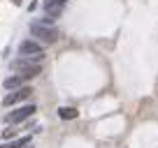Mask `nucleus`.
Listing matches in <instances>:
<instances>
[{
	"mask_svg": "<svg viewBox=\"0 0 158 148\" xmlns=\"http://www.w3.org/2000/svg\"><path fill=\"white\" fill-rule=\"evenodd\" d=\"M12 69H16V72L21 74H28L30 79L33 76H37L40 72H42V56H26V58H19L12 63Z\"/></svg>",
	"mask_w": 158,
	"mask_h": 148,
	"instance_id": "obj_1",
	"label": "nucleus"
},
{
	"mask_svg": "<svg viewBox=\"0 0 158 148\" xmlns=\"http://www.w3.org/2000/svg\"><path fill=\"white\" fill-rule=\"evenodd\" d=\"M30 33H33L35 37H40L42 42H47V44H51V42H56L60 37L58 28L47 25V23H30Z\"/></svg>",
	"mask_w": 158,
	"mask_h": 148,
	"instance_id": "obj_2",
	"label": "nucleus"
},
{
	"mask_svg": "<svg viewBox=\"0 0 158 148\" xmlns=\"http://www.w3.org/2000/svg\"><path fill=\"white\" fill-rule=\"evenodd\" d=\"M35 111H37V107H35V104H23V107H19L16 111H10V114L5 116V123H7V125L23 123V120H26V118H30Z\"/></svg>",
	"mask_w": 158,
	"mask_h": 148,
	"instance_id": "obj_3",
	"label": "nucleus"
},
{
	"mask_svg": "<svg viewBox=\"0 0 158 148\" xmlns=\"http://www.w3.org/2000/svg\"><path fill=\"white\" fill-rule=\"evenodd\" d=\"M33 93H35V90L30 88V86H21V88L12 90L10 95H5V99H2V104H5V107H12V104L26 102V99H30V97H33Z\"/></svg>",
	"mask_w": 158,
	"mask_h": 148,
	"instance_id": "obj_4",
	"label": "nucleus"
},
{
	"mask_svg": "<svg viewBox=\"0 0 158 148\" xmlns=\"http://www.w3.org/2000/svg\"><path fill=\"white\" fill-rule=\"evenodd\" d=\"M19 53L21 56H44L42 53V44L35 40H23L19 44Z\"/></svg>",
	"mask_w": 158,
	"mask_h": 148,
	"instance_id": "obj_5",
	"label": "nucleus"
},
{
	"mask_svg": "<svg viewBox=\"0 0 158 148\" xmlns=\"http://www.w3.org/2000/svg\"><path fill=\"white\" fill-rule=\"evenodd\" d=\"M26 81H30L28 74H14V76H7V79L2 81V88L16 90V88H21V86H26Z\"/></svg>",
	"mask_w": 158,
	"mask_h": 148,
	"instance_id": "obj_6",
	"label": "nucleus"
},
{
	"mask_svg": "<svg viewBox=\"0 0 158 148\" xmlns=\"http://www.w3.org/2000/svg\"><path fill=\"white\" fill-rule=\"evenodd\" d=\"M33 137H19V139H12V141H2L0 148H23V146H30Z\"/></svg>",
	"mask_w": 158,
	"mask_h": 148,
	"instance_id": "obj_7",
	"label": "nucleus"
},
{
	"mask_svg": "<svg viewBox=\"0 0 158 148\" xmlns=\"http://www.w3.org/2000/svg\"><path fill=\"white\" fill-rule=\"evenodd\" d=\"M58 116L63 120H74L79 116V111H77V109H72V107H63V109H58Z\"/></svg>",
	"mask_w": 158,
	"mask_h": 148,
	"instance_id": "obj_8",
	"label": "nucleus"
},
{
	"mask_svg": "<svg viewBox=\"0 0 158 148\" xmlns=\"http://www.w3.org/2000/svg\"><path fill=\"white\" fill-rule=\"evenodd\" d=\"M16 134H19V130H14L12 125H7V127L2 130V141H10V139H14Z\"/></svg>",
	"mask_w": 158,
	"mask_h": 148,
	"instance_id": "obj_9",
	"label": "nucleus"
}]
</instances>
